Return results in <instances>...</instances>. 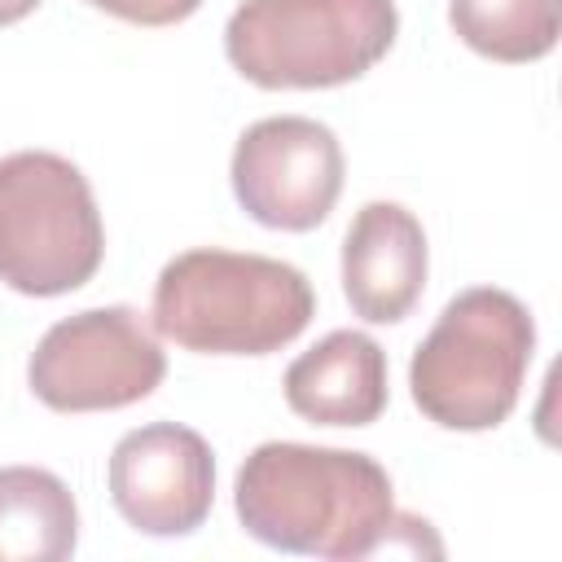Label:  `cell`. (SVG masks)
Listing matches in <instances>:
<instances>
[{
  "label": "cell",
  "instance_id": "cell-1",
  "mask_svg": "<svg viewBox=\"0 0 562 562\" xmlns=\"http://www.w3.org/2000/svg\"><path fill=\"white\" fill-rule=\"evenodd\" d=\"M233 509L268 549L356 562L382 553L395 492L369 452L272 439L241 461Z\"/></svg>",
  "mask_w": 562,
  "mask_h": 562
},
{
  "label": "cell",
  "instance_id": "cell-2",
  "mask_svg": "<svg viewBox=\"0 0 562 562\" xmlns=\"http://www.w3.org/2000/svg\"><path fill=\"white\" fill-rule=\"evenodd\" d=\"M154 329L198 356H268L316 316L312 281L268 255L184 250L154 281Z\"/></svg>",
  "mask_w": 562,
  "mask_h": 562
},
{
  "label": "cell",
  "instance_id": "cell-3",
  "mask_svg": "<svg viewBox=\"0 0 562 562\" xmlns=\"http://www.w3.org/2000/svg\"><path fill=\"white\" fill-rule=\"evenodd\" d=\"M531 351L536 321L509 290H461L408 360L413 404L443 430H492L514 413Z\"/></svg>",
  "mask_w": 562,
  "mask_h": 562
},
{
  "label": "cell",
  "instance_id": "cell-4",
  "mask_svg": "<svg viewBox=\"0 0 562 562\" xmlns=\"http://www.w3.org/2000/svg\"><path fill=\"white\" fill-rule=\"evenodd\" d=\"M395 31V0H241L224 53L255 88H338L373 70Z\"/></svg>",
  "mask_w": 562,
  "mask_h": 562
},
{
  "label": "cell",
  "instance_id": "cell-5",
  "mask_svg": "<svg viewBox=\"0 0 562 562\" xmlns=\"http://www.w3.org/2000/svg\"><path fill=\"white\" fill-rule=\"evenodd\" d=\"M105 228L88 176L48 149L0 158V281L31 299L70 294L101 268Z\"/></svg>",
  "mask_w": 562,
  "mask_h": 562
},
{
  "label": "cell",
  "instance_id": "cell-6",
  "mask_svg": "<svg viewBox=\"0 0 562 562\" xmlns=\"http://www.w3.org/2000/svg\"><path fill=\"white\" fill-rule=\"evenodd\" d=\"M167 373V351L136 307H88L57 321L31 351L26 382L53 413L127 408Z\"/></svg>",
  "mask_w": 562,
  "mask_h": 562
},
{
  "label": "cell",
  "instance_id": "cell-7",
  "mask_svg": "<svg viewBox=\"0 0 562 562\" xmlns=\"http://www.w3.org/2000/svg\"><path fill=\"white\" fill-rule=\"evenodd\" d=\"M228 176L250 220L281 233H307L329 220L342 193V145L316 119L272 114L237 136Z\"/></svg>",
  "mask_w": 562,
  "mask_h": 562
},
{
  "label": "cell",
  "instance_id": "cell-8",
  "mask_svg": "<svg viewBox=\"0 0 562 562\" xmlns=\"http://www.w3.org/2000/svg\"><path fill=\"white\" fill-rule=\"evenodd\" d=\"M110 501L145 536H189L215 501L211 443L176 422L127 430L110 452Z\"/></svg>",
  "mask_w": 562,
  "mask_h": 562
},
{
  "label": "cell",
  "instance_id": "cell-9",
  "mask_svg": "<svg viewBox=\"0 0 562 562\" xmlns=\"http://www.w3.org/2000/svg\"><path fill=\"white\" fill-rule=\"evenodd\" d=\"M426 290V233L400 202H364L342 237V294L369 325L404 321Z\"/></svg>",
  "mask_w": 562,
  "mask_h": 562
},
{
  "label": "cell",
  "instance_id": "cell-10",
  "mask_svg": "<svg viewBox=\"0 0 562 562\" xmlns=\"http://www.w3.org/2000/svg\"><path fill=\"white\" fill-rule=\"evenodd\" d=\"M285 404L312 426H373L386 408V351L360 329H334L285 369Z\"/></svg>",
  "mask_w": 562,
  "mask_h": 562
},
{
  "label": "cell",
  "instance_id": "cell-11",
  "mask_svg": "<svg viewBox=\"0 0 562 562\" xmlns=\"http://www.w3.org/2000/svg\"><path fill=\"white\" fill-rule=\"evenodd\" d=\"M79 544L70 487L40 465H0V562H61Z\"/></svg>",
  "mask_w": 562,
  "mask_h": 562
},
{
  "label": "cell",
  "instance_id": "cell-12",
  "mask_svg": "<svg viewBox=\"0 0 562 562\" xmlns=\"http://www.w3.org/2000/svg\"><path fill=\"white\" fill-rule=\"evenodd\" d=\"M448 22L492 61H536L558 44L562 0H448Z\"/></svg>",
  "mask_w": 562,
  "mask_h": 562
},
{
  "label": "cell",
  "instance_id": "cell-13",
  "mask_svg": "<svg viewBox=\"0 0 562 562\" xmlns=\"http://www.w3.org/2000/svg\"><path fill=\"white\" fill-rule=\"evenodd\" d=\"M88 4L132 26H176L202 9V0H88Z\"/></svg>",
  "mask_w": 562,
  "mask_h": 562
},
{
  "label": "cell",
  "instance_id": "cell-14",
  "mask_svg": "<svg viewBox=\"0 0 562 562\" xmlns=\"http://www.w3.org/2000/svg\"><path fill=\"white\" fill-rule=\"evenodd\" d=\"M35 9H40V0H0V26H13Z\"/></svg>",
  "mask_w": 562,
  "mask_h": 562
}]
</instances>
